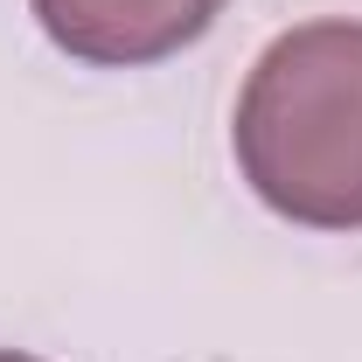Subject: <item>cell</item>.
I'll return each instance as SVG.
<instances>
[{
    "label": "cell",
    "mask_w": 362,
    "mask_h": 362,
    "mask_svg": "<svg viewBox=\"0 0 362 362\" xmlns=\"http://www.w3.org/2000/svg\"><path fill=\"white\" fill-rule=\"evenodd\" d=\"M244 181L307 230H362V21H307L237 98Z\"/></svg>",
    "instance_id": "6da1fadb"
},
{
    "label": "cell",
    "mask_w": 362,
    "mask_h": 362,
    "mask_svg": "<svg viewBox=\"0 0 362 362\" xmlns=\"http://www.w3.org/2000/svg\"><path fill=\"white\" fill-rule=\"evenodd\" d=\"M0 362H35V356H0Z\"/></svg>",
    "instance_id": "3957f363"
},
{
    "label": "cell",
    "mask_w": 362,
    "mask_h": 362,
    "mask_svg": "<svg viewBox=\"0 0 362 362\" xmlns=\"http://www.w3.org/2000/svg\"><path fill=\"white\" fill-rule=\"evenodd\" d=\"M216 14H223V0H35V21L49 28V42L70 49L77 63H105V70L175 56Z\"/></svg>",
    "instance_id": "7a4b0ae2"
}]
</instances>
